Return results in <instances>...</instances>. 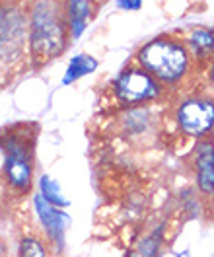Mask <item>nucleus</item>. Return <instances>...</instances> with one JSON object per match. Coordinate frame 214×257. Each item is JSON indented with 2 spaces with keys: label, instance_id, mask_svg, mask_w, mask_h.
Returning <instances> with one entry per match:
<instances>
[{
  "label": "nucleus",
  "instance_id": "obj_1",
  "mask_svg": "<svg viewBox=\"0 0 214 257\" xmlns=\"http://www.w3.org/2000/svg\"><path fill=\"white\" fill-rule=\"evenodd\" d=\"M70 33L66 0H33L30 12V51L35 66L59 57Z\"/></svg>",
  "mask_w": 214,
  "mask_h": 257
},
{
  "label": "nucleus",
  "instance_id": "obj_2",
  "mask_svg": "<svg viewBox=\"0 0 214 257\" xmlns=\"http://www.w3.org/2000/svg\"><path fill=\"white\" fill-rule=\"evenodd\" d=\"M138 64L164 88L179 86L193 68V55L179 37L160 35L144 43L136 55Z\"/></svg>",
  "mask_w": 214,
  "mask_h": 257
},
{
  "label": "nucleus",
  "instance_id": "obj_3",
  "mask_svg": "<svg viewBox=\"0 0 214 257\" xmlns=\"http://www.w3.org/2000/svg\"><path fill=\"white\" fill-rule=\"evenodd\" d=\"M30 39V16L20 4L0 6V70L24 57L26 41Z\"/></svg>",
  "mask_w": 214,
  "mask_h": 257
},
{
  "label": "nucleus",
  "instance_id": "obj_4",
  "mask_svg": "<svg viewBox=\"0 0 214 257\" xmlns=\"http://www.w3.org/2000/svg\"><path fill=\"white\" fill-rule=\"evenodd\" d=\"M164 86L142 66H127L113 82L115 97L129 107H138L162 96Z\"/></svg>",
  "mask_w": 214,
  "mask_h": 257
},
{
  "label": "nucleus",
  "instance_id": "obj_5",
  "mask_svg": "<svg viewBox=\"0 0 214 257\" xmlns=\"http://www.w3.org/2000/svg\"><path fill=\"white\" fill-rule=\"evenodd\" d=\"M175 121L181 133L193 139H210L214 133V97L206 94L183 97L175 107Z\"/></svg>",
  "mask_w": 214,
  "mask_h": 257
},
{
  "label": "nucleus",
  "instance_id": "obj_6",
  "mask_svg": "<svg viewBox=\"0 0 214 257\" xmlns=\"http://www.w3.org/2000/svg\"><path fill=\"white\" fill-rule=\"evenodd\" d=\"M2 146H4V174L8 183L18 191L30 189L33 172L30 148L22 139H16V137H10L8 141H4Z\"/></svg>",
  "mask_w": 214,
  "mask_h": 257
},
{
  "label": "nucleus",
  "instance_id": "obj_7",
  "mask_svg": "<svg viewBox=\"0 0 214 257\" xmlns=\"http://www.w3.org/2000/svg\"><path fill=\"white\" fill-rule=\"evenodd\" d=\"M193 168H195V179H197L198 193L202 197L214 199V141L202 139L195 146L193 156Z\"/></svg>",
  "mask_w": 214,
  "mask_h": 257
},
{
  "label": "nucleus",
  "instance_id": "obj_8",
  "mask_svg": "<svg viewBox=\"0 0 214 257\" xmlns=\"http://www.w3.org/2000/svg\"><path fill=\"white\" fill-rule=\"evenodd\" d=\"M35 210H37V214H39V218H41V222H43V228L47 230V234H49V238L59 247H63V240H65V230L66 226L70 224V216L63 212V210L55 209L51 203H47L43 197H41V193L39 195H35Z\"/></svg>",
  "mask_w": 214,
  "mask_h": 257
},
{
  "label": "nucleus",
  "instance_id": "obj_9",
  "mask_svg": "<svg viewBox=\"0 0 214 257\" xmlns=\"http://www.w3.org/2000/svg\"><path fill=\"white\" fill-rule=\"evenodd\" d=\"M183 41H185V45H187L189 53L193 55L195 61H200V63H210V61H214V32L212 30H204V28L193 30Z\"/></svg>",
  "mask_w": 214,
  "mask_h": 257
},
{
  "label": "nucleus",
  "instance_id": "obj_10",
  "mask_svg": "<svg viewBox=\"0 0 214 257\" xmlns=\"http://www.w3.org/2000/svg\"><path fill=\"white\" fill-rule=\"evenodd\" d=\"M66 14L70 26V37L78 39L88 28L92 18V0H66Z\"/></svg>",
  "mask_w": 214,
  "mask_h": 257
},
{
  "label": "nucleus",
  "instance_id": "obj_11",
  "mask_svg": "<svg viewBox=\"0 0 214 257\" xmlns=\"http://www.w3.org/2000/svg\"><path fill=\"white\" fill-rule=\"evenodd\" d=\"M98 68V61L90 55H76L68 68H66V74H65V84H72L76 82L78 78H82L86 74H92L94 70Z\"/></svg>",
  "mask_w": 214,
  "mask_h": 257
},
{
  "label": "nucleus",
  "instance_id": "obj_12",
  "mask_svg": "<svg viewBox=\"0 0 214 257\" xmlns=\"http://www.w3.org/2000/svg\"><path fill=\"white\" fill-rule=\"evenodd\" d=\"M39 187H41V197L51 203L53 207H68V201L61 193V185L53 179L51 176H41L39 179Z\"/></svg>",
  "mask_w": 214,
  "mask_h": 257
},
{
  "label": "nucleus",
  "instance_id": "obj_13",
  "mask_svg": "<svg viewBox=\"0 0 214 257\" xmlns=\"http://www.w3.org/2000/svg\"><path fill=\"white\" fill-rule=\"evenodd\" d=\"M20 257H45V245L35 238H24L20 243Z\"/></svg>",
  "mask_w": 214,
  "mask_h": 257
},
{
  "label": "nucleus",
  "instance_id": "obj_14",
  "mask_svg": "<svg viewBox=\"0 0 214 257\" xmlns=\"http://www.w3.org/2000/svg\"><path fill=\"white\" fill-rule=\"evenodd\" d=\"M117 6L121 10H138L142 6V0H117Z\"/></svg>",
  "mask_w": 214,
  "mask_h": 257
},
{
  "label": "nucleus",
  "instance_id": "obj_15",
  "mask_svg": "<svg viewBox=\"0 0 214 257\" xmlns=\"http://www.w3.org/2000/svg\"><path fill=\"white\" fill-rule=\"evenodd\" d=\"M208 82H210V86H212L214 90V61L208 63Z\"/></svg>",
  "mask_w": 214,
  "mask_h": 257
},
{
  "label": "nucleus",
  "instance_id": "obj_16",
  "mask_svg": "<svg viewBox=\"0 0 214 257\" xmlns=\"http://www.w3.org/2000/svg\"><path fill=\"white\" fill-rule=\"evenodd\" d=\"M175 257H193V255H191L189 251H179V253H177Z\"/></svg>",
  "mask_w": 214,
  "mask_h": 257
},
{
  "label": "nucleus",
  "instance_id": "obj_17",
  "mask_svg": "<svg viewBox=\"0 0 214 257\" xmlns=\"http://www.w3.org/2000/svg\"><path fill=\"white\" fill-rule=\"evenodd\" d=\"M125 257H138V253H132V251H129V253H127Z\"/></svg>",
  "mask_w": 214,
  "mask_h": 257
},
{
  "label": "nucleus",
  "instance_id": "obj_18",
  "mask_svg": "<svg viewBox=\"0 0 214 257\" xmlns=\"http://www.w3.org/2000/svg\"><path fill=\"white\" fill-rule=\"evenodd\" d=\"M98 2H105V0H98Z\"/></svg>",
  "mask_w": 214,
  "mask_h": 257
}]
</instances>
